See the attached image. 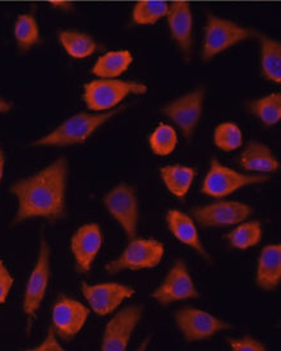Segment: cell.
Here are the masks:
<instances>
[{"label":"cell","mask_w":281,"mask_h":351,"mask_svg":"<svg viewBox=\"0 0 281 351\" xmlns=\"http://www.w3.org/2000/svg\"><path fill=\"white\" fill-rule=\"evenodd\" d=\"M66 179L68 161L60 158L38 173L10 185V192L19 202L13 225L36 217L53 221L63 219L66 216Z\"/></svg>","instance_id":"6da1fadb"},{"label":"cell","mask_w":281,"mask_h":351,"mask_svg":"<svg viewBox=\"0 0 281 351\" xmlns=\"http://www.w3.org/2000/svg\"><path fill=\"white\" fill-rule=\"evenodd\" d=\"M124 108H117L103 112H77L32 143L36 147H66L84 143Z\"/></svg>","instance_id":"7a4b0ae2"},{"label":"cell","mask_w":281,"mask_h":351,"mask_svg":"<svg viewBox=\"0 0 281 351\" xmlns=\"http://www.w3.org/2000/svg\"><path fill=\"white\" fill-rule=\"evenodd\" d=\"M147 86L136 81L118 78H97L84 84V101L88 110L95 112L117 109L131 95H145Z\"/></svg>","instance_id":"3957f363"},{"label":"cell","mask_w":281,"mask_h":351,"mask_svg":"<svg viewBox=\"0 0 281 351\" xmlns=\"http://www.w3.org/2000/svg\"><path fill=\"white\" fill-rule=\"evenodd\" d=\"M256 29L243 27L230 19H223L214 14L207 16L206 26L204 32L202 60L208 62L225 50L252 38Z\"/></svg>","instance_id":"277c9868"},{"label":"cell","mask_w":281,"mask_h":351,"mask_svg":"<svg viewBox=\"0 0 281 351\" xmlns=\"http://www.w3.org/2000/svg\"><path fill=\"white\" fill-rule=\"evenodd\" d=\"M270 180L266 174H242L230 167L220 164L216 158L211 160V165L204 179L201 192L208 197L224 198L244 186L263 184Z\"/></svg>","instance_id":"5b68a950"},{"label":"cell","mask_w":281,"mask_h":351,"mask_svg":"<svg viewBox=\"0 0 281 351\" xmlns=\"http://www.w3.org/2000/svg\"><path fill=\"white\" fill-rule=\"evenodd\" d=\"M164 244L155 239H132L119 254L118 258L106 263L108 274H118L122 271H140L159 266L164 258Z\"/></svg>","instance_id":"8992f818"},{"label":"cell","mask_w":281,"mask_h":351,"mask_svg":"<svg viewBox=\"0 0 281 351\" xmlns=\"http://www.w3.org/2000/svg\"><path fill=\"white\" fill-rule=\"evenodd\" d=\"M103 204L112 219L121 225L128 241L134 239L138 228V199L136 189L127 183H121L105 194Z\"/></svg>","instance_id":"52a82bcc"},{"label":"cell","mask_w":281,"mask_h":351,"mask_svg":"<svg viewBox=\"0 0 281 351\" xmlns=\"http://www.w3.org/2000/svg\"><path fill=\"white\" fill-rule=\"evenodd\" d=\"M206 88L199 86L191 93L180 96L178 99L168 102L162 108V114L168 117L187 139L193 137L197 125L204 114Z\"/></svg>","instance_id":"ba28073f"},{"label":"cell","mask_w":281,"mask_h":351,"mask_svg":"<svg viewBox=\"0 0 281 351\" xmlns=\"http://www.w3.org/2000/svg\"><path fill=\"white\" fill-rule=\"evenodd\" d=\"M50 256L51 250L47 239L41 237L38 248V261L32 269L23 295V312L27 317L28 328L35 319L38 308L47 294L49 281H50Z\"/></svg>","instance_id":"9c48e42d"},{"label":"cell","mask_w":281,"mask_h":351,"mask_svg":"<svg viewBox=\"0 0 281 351\" xmlns=\"http://www.w3.org/2000/svg\"><path fill=\"white\" fill-rule=\"evenodd\" d=\"M175 324L187 342L202 341L217 332L232 328L223 319L193 306L180 308L174 315Z\"/></svg>","instance_id":"30bf717a"},{"label":"cell","mask_w":281,"mask_h":351,"mask_svg":"<svg viewBox=\"0 0 281 351\" xmlns=\"http://www.w3.org/2000/svg\"><path fill=\"white\" fill-rule=\"evenodd\" d=\"M195 221L205 228H224L245 221L253 213L249 204L235 201H217L191 210Z\"/></svg>","instance_id":"8fae6325"},{"label":"cell","mask_w":281,"mask_h":351,"mask_svg":"<svg viewBox=\"0 0 281 351\" xmlns=\"http://www.w3.org/2000/svg\"><path fill=\"white\" fill-rule=\"evenodd\" d=\"M151 296L161 305H169L199 296L195 281L188 271L184 261L178 259L168 275Z\"/></svg>","instance_id":"7c38bea8"},{"label":"cell","mask_w":281,"mask_h":351,"mask_svg":"<svg viewBox=\"0 0 281 351\" xmlns=\"http://www.w3.org/2000/svg\"><path fill=\"white\" fill-rule=\"evenodd\" d=\"M143 306L132 304L123 308L108 322L103 330L101 350L124 351L128 348L132 335L142 319Z\"/></svg>","instance_id":"4fadbf2b"},{"label":"cell","mask_w":281,"mask_h":351,"mask_svg":"<svg viewBox=\"0 0 281 351\" xmlns=\"http://www.w3.org/2000/svg\"><path fill=\"white\" fill-rule=\"evenodd\" d=\"M81 291L84 299L97 315H112L124 300L134 295L136 290L119 282H103L90 285L81 282Z\"/></svg>","instance_id":"5bb4252c"},{"label":"cell","mask_w":281,"mask_h":351,"mask_svg":"<svg viewBox=\"0 0 281 351\" xmlns=\"http://www.w3.org/2000/svg\"><path fill=\"white\" fill-rule=\"evenodd\" d=\"M90 309L81 302L69 296L60 295L56 299L51 311V321L58 337L71 340L82 331Z\"/></svg>","instance_id":"9a60e30c"},{"label":"cell","mask_w":281,"mask_h":351,"mask_svg":"<svg viewBox=\"0 0 281 351\" xmlns=\"http://www.w3.org/2000/svg\"><path fill=\"white\" fill-rule=\"evenodd\" d=\"M103 234L99 223L90 222L77 229L71 239V250L75 258L77 272H90L95 259L103 248Z\"/></svg>","instance_id":"2e32d148"},{"label":"cell","mask_w":281,"mask_h":351,"mask_svg":"<svg viewBox=\"0 0 281 351\" xmlns=\"http://www.w3.org/2000/svg\"><path fill=\"white\" fill-rule=\"evenodd\" d=\"M169 31L173 41L178 45L179 50L186 60L191 59L193 49V12L191 4L184 0H175L169 3L168 14Z\"/></svg>","instance_id":"e0dca14e"},{"label":"cell","mask_w":281,"mask_h":351,"mask_svg":"<svg viewBox=\"0 0 281 351\" xmlns=\"http://www.w3.org/2000/svg\"><path fill=\"white\" fill-rule=\"evenodd\" d=\"M167 223L169 230L178 239L180 243L191 247L192 250H196L197 253L211 262L210 254L205 250V245L202 244L201 238L198 235L196 223L192 216L187 213H182L179 210H169L167 213Z\"/></svg>","instance_id":"ac0fdd59"},{"label":"cell","mask_w":281,"mask_h":351,"mask_svg":"<svg viewBox=\"0 0 281 351\" xmlns=\"http://www.w3.org/2000/svg\"><path fill=\"white\" fill-rule=\"evenodd\" d=\"M280 281V244H269L261 250V254L258 258L256 284L265 291H273L278 289Z\"/></svg>","instance_id":"d6986e66"},{"label":"cell","mask_w":281,"mask_h":351,"mask_svg":"<svg viewBox=\"0 0 281 351\" xmlns=\"http://www.w3.org/2000/svg\"><path fill=\"white\" fill-rule=\"evenodd\" d=\"M239 165L251 173L270 174L279 170L280 164L269 146L251 141L239 156Z\"/></svg>","instance_id":"ffe728a7"},{"label":"cell","mask_w":281,"mask_h":351,"mask_svg":"<svg viewBox=\"0 0 281 351\" xmlns=\"http://www.w3.org/2000/svg\"><path fill=\"white\" fill-rule=\"evenodd\" d=\"M254 37L260 41L261 72L270 82L281 84V44L272 37L256 31Z\"/></svg>","instance_id":"44dd1931"},{"label":"cell","mask_w":281,"mask_h":351,"mask_svg":"<svg viewBox=\"0 0 281 351\" xmlns=\"http://www.w3.org/2000/svg\"><path fill=\"white\" fill-rule=\"evenodd\" d=\"M133 56L130 50L121 49L108 51L100 56L91 69L97 78H118L130 69Z\"/></svg>","instance_id":"7402d4cb"},{"label":"cell","mask_w":281,"mask_h":351,"mask_svg":"<svg viewBox=\"0 0 281 351\" xmlns=\"http://www.w3.org/2000/svg\"><path fill=\"white\" fill-rule=\"evenodd\" d=\"M196 169L180 164L169 165L160 169V176L170 193L179 199L187 195L196 178Z\"/></svg>","instance_id":"603a6c76"},{"label":"cell","mask_w":281,"mask_h":351,"mask_svg":"<svg viewBox=\"0 0 281 351\" xmlns=\"http://www.w3.org/2000/svg\"><path fill=\"white\" fill-rule=\"evenodd\" d=\"M58 40L66 54L75 59H86L97 50V43L94 37L78 29L59 31Z\"/></svg>","instance_id":"cb8c5ba5"},{"label":"cell","mask_w":281,"mask_h":351,"mask_svg":"<svg viewBox=\"0 0 281 351\" xmlns=\"http://www.w3.org/2000/svg\"><path fill=\"white\" fill-rule=\"evenodd\" d=\"M13 34L21 53H26L32 47L38 45L41 41L38 19H35V16L31 13L19 14L14 22Z\"/></svg>","instance_id":"d4e9b609"},{"label":"cell","mask_w":281,"mask_h":351,"mask_svg":"<svg viewBox=\"0 0 281 351\" xmlns=\"http://www.w3.org/2000/svg\"><path fill=\"white\" fill-rule=\"evenodd\" d=\"M247 109L266 127L276 125L281 119V93H273L247 104Z\"/></svg>","instance_id":"484cf974"},{"label":"cell","mask_w":281,"mask_h":351,"mask_svg":"<svg viewBox=\"0 0 281 351\" xmlns=\"http://www.w3.org/2000/svg\"><path fill=\"white\" fill-rule=\"evenodd\" d=\"M225 241L235 250H245L256 247L262 241V226L261 222H241L234 230L225 235Z\"/></svg>","instance_id":"4316f807"},{"label":"cell","mask_w":281,"mask_h":351,"mask_svg":"<svg viewBox=\"0 0 281 351\" xmlns=\"http://www.w3.org/2000/svg\"><path fill=\"white\" fill-rule=\"evenodd\" d=\"M169 3L154 0H138L132 10V21L137 26H150L167 17Z\"/></svg>","instance_id":"83f0119b"},{"label":"cell","mask_w":281,"mask_h":351,"mask_svg":"<svg viewBox=\"0 0 281 351\" xmlns=\"http://www.w3.org/2000/svg\"><path fill=\"white\" fill-rule=\"evenodd\" d=\"M151 151L158 156H169L178 146V134L174 127L161 123L149 137Z\"/></svg>","instance_id":"f1b7e54d"},{"label":"cell","mask_w":281,"mask_h":351,"mask_svg":"<svg viewBox=\"0 0 281 351\" xmlns=\"http://www.w3.org/2000/svg\"><path fill=\"white\" fill-rule=\"evenodd\" d=\"M214 145L221 151L232 152L243 146V133L233 121L220 123L214 130Z\"/></svg>","instance_id":"f546056e"},{"label":"cell","mask_w":281,"mask_h":351,"mask_svg":"<svg viewBox=\"0 0 281 351\" xmlns=\"http://www.w3.org/2000/svg\"><path fill=\"white\" fill-rule=\"evenodd\" d=\"M229 346L234 351H266L267 348L262 342L253 339L252 336H242L239 339H229Z\"/></svg>","instance_id":"4dcf8cb0"},{"label":"cell","mask_w":281,"mask_h":351,"mask_svg":"<svg viewBox=\"0 0 281 351\" xmlns=\"http://www.w3.org/2000/svg\"><path fill=\"white\" fill-rule=\"evenodd\" d=\"M13 284L14 278L12 276L10 269L4 265V262L0 259V305L5 303Z\"/></svg>","instance_id":"1f68e13d"},{"label":"cell","mask_w":281,"mask_h":351,"mask_svg":"<svg viewBox=\"0 0 281 351\" xmlns=\"http://www.w3.org/2000/svg\"><path fill=\"white\" fill-rule=\"evenodd\" d=\"M32 351H64V348L60 345V342L58 340V335H56L54 327H50L47 331V336L44 339V341L40 342L38 346L32 348Z\"/></svg>","instance_id":"d6a6232c"},{"label":"cell","mask_w":281,"mask_h":351,"mask_svg":"<svg viewBox=\"0 0 281 351\" xmlns=\"http://www.w3.org/2000/svg\"><path fill=\"white\" fill-rule=\"evenodd\" d=\"M13 108L12 102L8 100H4L1 96H0V114H5V112H10Z\"/></svg>","instance_id":"836d02e7"},{"label":"cell","mask_w":281,"mask_h":351,"mask_svg":"<svg viewBox=\"0 0 281 351\" xmlns=\"http://www.w3.org/2000/svg\"><path fill=\"white\" fill-rule=\"evenodd\" d=\"M4 165H5V158H4L3 148L0 147V183H1L3 176H4Z\"/></svg>","instance_id":"e575fe53"},{"label":"cell","mask_w":281,"mask_h":351,"mask_svg":"<svg viewBox=\"0 0 281 351\" xmlns=\"http://www.w3.org/2000/svg\"><path fill=\"white\" fill-rule=\"evenodd\" d=\"M49 1H50V3H54V1H58V0H49Z\"/></svg>","instance_id":"d590c367"}]
</instances>
